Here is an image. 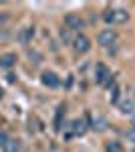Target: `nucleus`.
I'll use <instances>...</instances> for the list:
<instances>
[{
  "label": "nucleus",
  "instance_id": "nucleus-1",
  "mask_svg": "<svg viewBox=\"0 0 135 152\" xmlns=\"http://www.w3.org/2000/svg\"><path fill=\"white\" fill-rule=\"evenodd\" d=\"M103 18L109 24H123L129 20V12L123 10V8H113V10H105Z\"/></svg>",
  "mask_w": 135,
  "mask_h": 152
},
{
  "label": "nucleus",
  "instance_id": "nucleus-2",
  "mask_svg": "<svg viewBox=\"0 0 135 152\" xmlns=\"http://www.w3.org/2000/svg\"><path fill=\"white\" fill-rule=\"evenodd\" d=\"M95 81L99 83V85H109V83L113 81L111 79V71L107 69V65L99 63V65L95 67Z\"/></svg>",
  "mask_w": 135,
  "mask_h": 152
},
{
  "label": "nucleus",
  "instance_id": "nucleus-3",
  "mask_svg": "<svg viewBox=\"0 0 135 152\" xmlns=\"http://www.w3.org/2000/svg\"><path fill=\"white\" fill-rule=\"evenodd\" d=\"M97 41H99V45H103V47H111L113 43L117 41V33L113 28H105V31H101L97 35Z\"/></svg>",
  "mask_w": 135,
  "mask_h": 152
},
{
  "label": "nucleus",
  "instance_id": "nucleus-4",
  "mask_svg": "<svg viewBox=\"0 0 135 152\" xmlns=\"http://www.w3.org/2000/svg\"><path fill=\"white\" fill-rule=\"evenodd\" d=\"M65 26H67V31H81L85 26V23H83V18L79 14H67L65 16Z\"/></svg>",
  "mask_w": 135,
  "mask_h": 152
},
{
  "label": "nucleus",
  "instance_id": "nucleus-5",
  "mask_svg": "<svg viewBox=\"0 0 135 152\" xmlns=\"http://www.w3.org/2000/svg\"><path fill=\"white\" fill-rule=\"evenodd\" d=\"M73 49L77 51V53H87L91 49V41L87 35H79L73 39Z\"/></svg>",
  "mask_w": 135,
  "mask_h": 152
},
{
  "label": "nucleus",
  "instance_id": "nucleus-6",
  "mask_svg": "<svg viewBox=\"0 0 135 152\" xmlns=\"http://www.w3.org/2000/svg\"><path fill=\"white\" fill-rule=\"evenodd\" d=\"M43 83H45L46 87H58V77H56V73H53V71H45L43 73Z\"/></svg>",
  "mask_w": 135,
  "mask_h": 152
},
{
  "label": "nucleus",
  "instance_id": "nucleus-7",
  "mask_svg": "<svg viewBox=\"0 0 135 152\" xmlns=\"http://www.w3.org/2000/svg\"><path fill=\"white\" fill-rule=\"evenodd\" d=\"M20 146H22V144H20L18 138H8L6 144L2 146V150L4 152H20Z\"/></svg>",
  "mask_w": 135,
  "mask_h": 152
},
{
  "label": "nucleus",
  "instance_id": "nucleus-8",
  "mask_svg": "<svg viewBox=\"0 0 135 152\" xmlns=\"http://www.w3.org/2000/svg\"><path fill=\"white\" fill-rule=\"evenodd\" d=\"M83 132H85V124H83L81 120H75V122L71 124V134H73V136H79Z\"/></svg>",
  "mask_w": 135,
  "mask_h": 152
},
{
  "label": "nucleus",
  "instance_id": "nucleus-9",
  "mask_svg": "<svg viewBox=\"0 0 135 152\" xmlns=\"http://www.w3.org/2000/svg\"><path fill=\"white\" fill-rule=\"evenodd\" d=\"M119 110H121V114H133L135 112V104L129 102V99H125V102L119 104Z\"/></svg>",
  "mask_w": 135,
  "mask_h": 152
},
{
  "label": "nucleus",
  "instance_id": "nucleus-10",
  "mask_svg": "<svg viewBox=\"0 0 135 152\" xmlns=\"http://www.w3.org/2000/svg\"><path fill=\"white\" fill-rule=\"evenodd\" d=\"M14 61H16V55H4V57L0 59V65L2 67H12Z\"/></svg>",
  "mask_w": 135,
  "mask_h": 152
},
{
  "label": "nucleus",
  "instance_id": "nucleus-11",
  "mask_svg": "<svg viewBox=\"0 0 135 152\" xmlns=\"http://www.w3.org/2000/svg\"><path fill=\"white\" fill-rule=\"evenodd\" d=\"M105 150L107 152H123V146H121V142H109L105 146Z\"/></svg>",
  "mask_w": 135,
  "mask_h": 152
},
{
  "label": "nucleus",
  "instance_id": "nucleus-12",
  "mask_svg": "<svg viewBox=\"0 0 135 152\" xmlns=\"http://www.w3.org/2000/svg\"><path fill=\"white\" fill-rule=\"evenodd\" d=\"M127 138H129V142H135V126L127 130Z\"/></svg>",
  "mask_w": 135,
  "mask_h": 152
},
{
  "label": "nucleus",
  "instance_id": "nucleus-13",
  "mask_svg": "<svg viewBox=\"0 0 135 152\" xmlns=\"http://www.w3.org/2000/svg\"><path fill=\"white\" fill-rule=\"evenodd\" d=\"M117 94H119V87L113 85V95H111V102H117Z\"/></svg>",
  "mask_w": 135,
  "mask_h": 152
},
{
  "label": "nucleus",
  "instance_id": "nucleus-14",
  "mask_svg": "<svg viewBox=\"0 0 135 152\" xmlns=\"http://www.w3.org/2000/svg\"><path fill=\"white\" fill-rule=\"evenodd\" d=\"M6 140H8V136H6L4 132H0V146H4V144H6Z\"/></svg>",
  "mask_w": 135,
  "mask_h": 152
},
{
  "label": "nucleus",
  "instance_id": "nucleus-15",
  "mask_svg": "<svg viewBox=\"0 0 135 152\" xmlns=\"http://www.w3.org/2000/svg\"><path fill=\"white\" fill-rule=\"evenodd\" d=\"M61 39H63V41H71V35H69V31H63V33H61Z\"/></svg>",
  "mask_w": 135,
  "mask_h": 152
},
{
  "label": "nucleus",
  "instance_id": "nucleus-16",
  "mask_svg": "<svg viewBox=\"0 0 135 152\" xmlns=\"http://www.w3.org/2000/svg\"><path fill=\"white\" fill-rule=\"evenodd\" d=\"M2 94H4V91H2V89H0V99H2Z\"/></svg>",
  "mask_w": 135,
  "mask_h": 152
}]
</instances>
